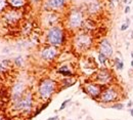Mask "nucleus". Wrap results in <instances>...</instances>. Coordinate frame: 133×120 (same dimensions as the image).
Listing matches in <instances>:
<instances>
[{
  "label": "nucleus",
  "instance_id": "obj_1",
  "mask_svg": "<svg viewBox=\"0 0 133 120\" xmlns=\"http://www.w3.org/2000/svg\"><path fill=\"white\" fill-rule=\"evenodd\" d=\"M33 105V98L31 93H26L22 96L14 103V109L19 112H29Z\"/></svg>",
  "mask_w": 133,
  "mask_h": 120
},
{
  "label": "nucleus",
  "instance_id": "obj_2",
  "mask_svg": "<svg viewBox=\"0 0 133 120\" xmlns=\"http://www.w3.org/2000/svg\"><path fill=\"white\" fill-rule=\"evenodd\" d=\"M55 87H56V83L55 81L51 80V79H44L42 81V83L39 86V95L42 98L47 100L49 98L52 93L55 90Z\"/></svg>",
  "mask_w": 133,
  "mask_h": 120
},
{
  "label": "nucleus",
  "instance_id": "obj_3",
  "mask_svg": "<svg viewBox=\"0 0 133 120\" xmlns=\"http://www.w3.org/2000/svg\"><path fill=\"white\" fill-rule=\"evenodd\" d=\"M47 40L52 46H58L63 43V30L58 27L51 28L47 33Z\"/></svg>",
  "mask_w": 133,
  "mask_h": 120
},
{
  "label": "nucleus",
  "instance_id": "obj_4",
  "mask_svg": "<svg viewBox=\"0 0 133 120\" xmlns=\"http://www.w3.org/2000/svg\"><path fill=\"white\" fill-rule=\"evenodd\" d=\"M118 98H119V92L117 90V88H114V87L105 88L99 97V100L102 103H113L117 101Z\"/></svg>",
  "mask_w": 133,
  "mask_h": 120
},
{
  "label": "nucleus",
  "instance_id": "obj_5",
  "mask_svg": "<svg viewBox=\"0 0 133 120\" xmlns=\"http://www.w3.org/2000/svg\"><path fill=\"white\" fill-rule=\"evenodd\" d=\"M75 44L79 49H87L91 45V38L86 34H80L76 37Z\"/></svg>",
  "mask_w": 133,
  "mask_h": 120
},
{
  "label": "nucleus",
  "instance_id": "obj_6",
  "mask_svg": "<svg viewBox=\"0 0 133 120\" xmlns=\"http://www.w3.org/2000/svg\"><path fill=\"white\" fill-rule=\"evenodd\" d=\"M85 91H86V93H88L91 98H97L100 97L102 89L99 85H97L95 83H88V84L85 85Z\"/></svg>",
  "mask_w": 133,
  "mask_h": 120
},
{
  "label": "nucleus",
  "instance_id": "obj_7",
  "mask_svg": "<svg viewBox=\"0 0 133 120\" xmlns=\"http://www.w3.org/2000/svg\"><path fill=\"white\" fill-rule=\"evenodd\" d=\"M83 23L82 20V15H81L80 11H73L71 12L70 16H69V25H70L71 28H78L80 27Z\"/></svg>",
  "mask_w": 133,
  "mask_h": 120
},
{
  "label": "nucleus",
  "instance_id": "obj_8",
  "mask_svg": "<svg viewBox=\"0 0 133 120\" xmlns=\"http://www.w3.org/2000/svg\"><path fill=\"white\" fill-rule=\"evenodd\" d=\"M99 51L100 53L105 54L106 58H111L113 55V47L108 39H104L99 44Z\"/></svg>",
  "mask_w": 133,
  "mask_h": 120
},
{
  "label": "nucleus",
  "instance_id": "obj_9",
  "mask_svg": "<svg viewBox=\"0 0 133 120\" xmlns=\"http://www.w3.org/2000/svg\"><path fill=\"white\" fill-rule=\"evenodd\" d=\"M55 55H56V49H55L53 46L45 47L41 51V57L44 60H46V61H51V60H53L55 58Z\"/></svg>",
  "mask_w": 133,
  "mask_h": 120
},
{
  "label": "nucleus",
  "instance_id": "obj_10",
  "mask_svg": "<svg viewBox=\"0 0 133 120\" xmlns=\"http://www.w3.org/2000/svg\"><path fill=\"white\" fill-rule=\"evenodd\" d=\"M112 79V75L109 70L102 69L97 72V81L100 83H106Z\"/></svg>",
  "mask_w": 133,
  "mask_h": 120
},
{
  "label": "nucleus",
  "instance_id": "obj_11",
  "mask_svg": "<svg viewBox=\"0 0 133 120\" xmlns=\"http://www.w3.org/2000/svg\"><path fill=\"white\" fill-rule=\"evenodd\" d=\"M23 89H24L23 83L18 82L14 85V87H12V96H14V101H16L23 96Z\"/></svg>",
  "mask_w": 133,
  "mask_h": 120
},
{
  "label": "nucleus",
  "instance_id": "obj_12",
  "mask_svg": "<svg viewBox=\"0 0 133 120\" xmlns=\"http://www.w3.org/2000/svg\"><path fill=\"white\" fill-rule=\"evenodd\" d=\"M20 12L18 11H9L7 12L6 15V19L8 22H15V21H18L20 19Z\"/></svg>",
  "mask_w": 133,
  "mask_h": 120
},
{
  "label": "nucleus",
  "instance_id": "obj_13",
  "mask_svg": "<svg viewBox=\"0 0 133 120\" xmlns=\"http://www.w3.org/2000/svg\"><path fill=\"white\" fill-rule=\"evenodd\" d=\"M65 4V0H49L48 1V5L51 8H59L63 6Z\"/></svg>",
  "mask_w": 133,
  "mask_h": 120
},
{
  "label": "nucleus",
  "instance_id": "obj_14",
  "mask_svg": "<svg viewBox=\"0 0 133 120\" xmlns=\"http://www.w3.org/2000/svg\"><path fill=\"white\" fill-rule=\"evenodd\" d=\"M8 2L14 7H22L25 5V0H8Z\"/></svg>",
  "mask_w": 133,
  "mask_h": 120
},
{
  "label": "nucleus",
  "instance_id": "obj_15",
  "mask_svg": "<svg viewBox=\"0 0 133 120\" xmlns=\"http://www.w3.org/2000/svg\"><path fill=\"white\" fill-rule=\"evenodd\" d=\"M58 73H61V74L63 76H72V72L69 70L68 66H63L62 68H59Z\"/></svg>",
  "mask_w": 133,
  "mask_h": 120
},
{
  "label": "nucleus",
  "instance_id": "obj_16",
  "mask_svg": "<svg viewBox=\"0 0 133 120\" xmlns=\"http://www.w3.org/2000/svg\"><path fill=\"white\" fill-rule=\"evenodd\" d=\"M115 64H116V69L117 70H122L124 67V63L122 61H120L118 58L115 59Z\"/></svg>",
  "mask_w": 133,
  "mask_h": 120
},
{
  "label": "nucleus",
  "instance_id": "obj_17",
  "mask_svg": "<svg viewBox=\"0 0 133 120\" xmlns=\"http://www.w3.org/2000/svg\"><path fill=\"white\" fill-rule=\"evenodd\" d=\"M98 60H99L100 64H105L106 62H108V58H106L105 54L100 53V52H99V54H98Z\"/></svg>",
  "mask_w": 133,
  "mask_h": 120
},
{
  "label": "nucleus",
  "instance_id": "obj_18",
  "mask_svg": "<svg viewBox=\"0 0 133 120\" xmlns=\"http://www.w3.org/2000/svg\"><path fill=\"white\" fill-rule=\"evenodd\" d=\"M129 25H130V20L127 19V20H126V23L123 24V25L121 26V31H125V30H127L128 28H129Z\"/></svg>",
  "mask_w": 133,
  "mask_h": 120
},
{
  "label": "nucleus",
  "instance_id": "obj_19",
  "mask_svg": "<svg viewBox=\"0 0 133 120\" xmlns=\"http://www.w3.org/2000/svg\"><path fill=\"white\" fill-rule=\"evenodd\" d=\"M111 108L116 109V110H122L124 108V106H123V104H121V103H117V104H115V105H112Z\"/></svg>",
  "mask_w": 133,
  "mask_h": 120
},
{
  "label": "nucleus",
  "instance_id": "obj_20",
  "mask_svg": "<svg viewBox=\"0 0 133 120\" xmlns=\"http://www.w3.org/2000/svg\"><path fill=\"white\" fill-rule=\"evenodd\" d=\"M94 5H95V4H90V5H89V10L91 11V12L96 11L98 8H99V6H98V5L97 6H94Z\"/></svg>",
  "mask_w": 133,
  "mask_h": 120
},
{
  "label": "nucleus",
  "instance_id": "obj_21",
  "mask_svg": "<svg viewBox=\"0 0 133 120\" xmlns=\"http://www.w3.org/2000/svg\"><path fill=\"white\" fill-rule=\"evenodd\" d=\"M71 102V98H69V100H66L65 102L62 104V106H61V108H59V111H62V110H63L67 107V105H68V103H70Z\"/></svg>",
  "mask_w": 133,
  "mask_h": 120
},
{
  "label": "nucleus",
  "instance_id": "obj_22",
  "mask_svg": "<svg viewBox=\"0 0 133 120\" xmlns=\"http://www.w3.org/2000/svg\"><path fill=\"white\" fill-rule=\"evenodd\" d=\"M5 7V0H0V11Z\"/></svg>",
  "mask_w": 133,
  "mask_h": 120
},
{
  "label": "nucleus",
  "instance_id": "obj_23",
  "mask_svg": "<svg viewBox=\"0 0 133 120\" xmlns=\"http://www.w3.org/2000/svg\"><path fill=\"white\" fill-rule=\"evenodd\" d=\"M15 63H16V65H22V58L19 57V58H16L15 59Z\"/></svg>",
  "mask_w": 133,
  "mask_h": 120
},
{
  "label": "nucleus",
  "instance_id": "obj_24",
  "mask_svg": "<svg viewBox=\"0 0 133 120\" xmlns=\"http://www.w3.org/2000/svg\"><path fill=\"white\" fill-rule=\"evenodd\" d=\"M129 11H130V6H129V5H127L126 8H125V10H124V12H125V14H128Z\"/></svg>",
  "mask_w": 133,
  "mask_h": 120
},
{
  "label": "nucleus",
  "instance_id": "obj_25",
  "mask_svg": "<svg viewBox=\"0 0 133 120\" xmlns=\"http://www.w3.org/2000/svg\"><path fill=\"white\" fill-rule=\"evenodd\" d=\"M56 119H58V116H54V117H50V118H48L47 120H56Z\"/></svg>",
  "mask_w": 133,
  "mask_h": 120
},
{
  "label": "nucleus",
  "instance_id": "obj_26",
  "mask_svg": "<svg viewBox=\"0 0 133 120\" xmlns=\"http://www.w3.org/2000/svg\"><path fill=\"white\" fill-rule=\"evenodd\" d=\"M124 3H126V4H130L132 2V0H123Z\"/></svg>",
  "mask_w": 133,
  "mask_h": 120
},
{
  "label": "nucleus",
  "instance_id": "obj_27",
  "mask_svg": "<svg viewBox=\"0 0 133 120\" xmlns=\"http://www.w3.org/2000/svg\"><path fill=\"white\" fill-rule=\"evenodd\" d=\"M128 107H129V108H130V107L132 106V102H129V103H128V105H127Z\"/></svg>",
  "mask_w": 133,
  "mask_h": 120
},
{
  "label": "nucleus",
  "instance_id": "obj_28",
  "mask_svg": "<svg viewBox=\"0 0 133 120\" xmlns=\"http://www.w3.org/2000/svg\"><path fill=\"white\" fill-rule=\"evenodd\" d=\"M130 115L133 117V109H131V110H130Z\"/></svg>",
  "mask_w": 133,
  "mask_h": 120
},
{
  "label": "nucleus",
  "instance_id": "obj_29",
  "mask_svg": "<svg viewBox=\"0 0 133 120\" xmlns=\"http://www.w3.org/2000/svg\"><path fill=\"white\" fill-rule=\"evenodd\" d=\"M0 120H5V118L2 117V116H0Z\"/></svg>",
  "mask_w": 133,
  "mask_h": 120
},
{
  "label": "nucleus",
  "instance_id": "obj_30",
  "mask_svg": "<svg viewBox=\"0 0 133 120\" xmlns=\"http://www.w3.org/2000/svg\"><path fill=\"white\" fill-rule=\"evenodd\" d=\"M131 67H133V60L131 61Z\"/></svg>",
  "mask_w": 133,
  "mask_h": 120
},
{
  "label": "nucleus",
  "instance_id": "obj_31",
  "mask_svg": "<svg viewBox=\"0 0 133 120\" xmlns=\"http://www.w3.org/2000/svg\"><path fill=\"white\" fill-rule=\"evenodd\" d=\"M131 37H132V39H133V31H132V33H131Z\"/></svg>",
  "mask_w": 133,
  "mask_h": 120
},
{
  "label": "nucleus",
  "instance_id": "obj_32",
  "mask_svg": "<svg viewBox=\"0 0 133 120\" xmlns=\"http://www.w3.org/2000/svg\"><path fill=\"white\" fill-rule=\"evenodd\" d=\"M131 57L133 58V51H132V52H131Z\"/></svg>",
  "mask_w": 133,
  "mask_h": 120
}]
</instances>
